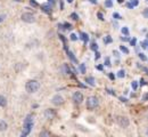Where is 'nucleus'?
<instances>
[{"label": "nucleus", "mask_w": 148, "mask_h": 137, "mask_svg": "<svg viewBox=\"0 0 148 137\" xmlns=\"http://www.w3.org/2000/svg\"><path fill=\"white\" fill-rule=\"evenodd\" d=\"M39 88H40V83H39L38 80H29L25 85V89L30 94H33V93L38 92Z\"/></svg>", "instance_id": "1"}, {"label": "nucleus", "mask_w": 148, "mask_h": 137, "mask_svg": "<svg viewBox=\"0 0 148 137\" xmlns=\"http://www.w3.org/2000/svg\"><path fill=\"white\" fill-rule=\"evenodd\" d=\"M99 104V99L96 97V96H90V97L87 99V107L89 110H93L98 106Z\"/></svg>", "instance_id": "2"}, {"label": "nucleus", "mask_w": 148, "mask_h": 137, "mask_svg": "<svg viewBox=\"0 0 148 137\" xmlns=\"http://www.w3.org/2000/svg\"><path fill=\"white\" fill-rule=\"evenodd\" d=\"M21 19H22L23 22H25V23H34L36 22V16L32 13H29V12L23 13L22 16H21Z\"/></svg>", "instance_id": "3"}, {"label": "nucleus", "mask_w": 148, "mask_h": 137, "mask_svg": "<svg viewBox=\"0 0 148 137\" xmlns=\"http://www.w3.org/2000/svg\"><path fill=\"white\" fill-rule=\"evenodd\" d=\"M116 122L121 128H127L130 125V120L128 119V117H123V116L116 118Z\"/></svg>", "instance_id": "4"}, {"label": "nucleus", "mask_w": 148, "mask_h": 137, "mask_svg": "<svg viewBox=\"0 0 148 137\" xmlns=\"http://www.w3.org/2000/svg\"><path fill=\"white\" fill-rule=\"evenodd\" d=\"M32 127H33V123H24L23 131H22V136H27V135L31 133Z\"/></svg>", "instance_id": "5"}, {"label": "nucleus", "mask_w": 148, "mask_h": 137, "mask_svg": "<svg viewBox=\"0 0 148 137\" xmlns=\"http://www.w3.org/2000/svg\"><path fill=\"white\" fill-rule=\"evenodd\" d=\"M51 102H53V104H55L56 106H60L64 103V98L62 97L60 95H55L51 99Z\"/></svg>", "instance_id": "6"}, {"label": "nucleus", "mask_w": 148, "mask_h": 137, "mask_svg": "<svg viewBox=\"0 0 148 137\" xmlns=\"http://www.w3.org/2000/svg\"><path fill=\"white\" fill-rule=\"evenodd\" d=\"M73 101L76 103V104H81L82 101H83V95H82V93H80V92H75V93L73 94Z\"/></svg>", "instance_id": "7"}, {"label": "nucleus", "mask_w": 148, "mask_h": 137, "mask_svg": "<svg viewBox=\"0 0 148 137\" xmlns=\"http://www.w3.org/2000/svg\"><path fill=\"white\" fill-rule=\"evenodd\" d=\"M56 116V112L54 110H51V109H48V110H46L45 111V117L47 118L48 120H53Z\"/></svg>", "instance_id": "8"}, {"label": "nucleus", "mask_w": 148, "mask_h": 137, "mask_svg": "<svg viewBox=\"0 0 148 137\" xmlns=\"http://www.w3.org/2000/svg\"><path fill=\"white\" fill-rule=\"evenodd\" d=\"M64 48H65V50H66V53H67V55H69V57H70V59H72V61H73L74 63H77V59H75V56H74V54H73V53H72V52H70V50H69V48H67V45H65V46H64Z\"/></svg>", "instance_id": "9"}, {"label": "nucleus", "mask_w": 148, "mask_h": 137, "mask_svg": "<svg viewBox=\"0 0 148 137\" xmlns=\"http://www.w3.org/2000/svg\"><path fill=\"white\" fill-rule=\"evenodd\" d=\"M41 8H42V10H43L45 13H47V14H51V5L49 6V5L43 3V5L41 6Z\"/></svg>", "instance_id": "10"}, {"label": "nucleus", "mask_w": 148, "mask_h": 137, "mask_svg": "<svg viewBox=\"0 0 148 137\" xmlns=\"http://www.w3.org/2000/svg\"><path fill=\"white\" fill-rule=\"evenodd\" d=\"M7 128H8L7 122H6V121H3V120H0V131H6V130H7Z\"/></svg>", "instance_id": "11"}, {"label": "nucleus", "mask_w": 148, "mask_h": 137, "mask_svg": "<svg viewBox=\"0 0 148 137\" xmlns=\"http://www.w3.org/2000/svg\"><path fill=\"white\" fill-rule=\"evenodd\" d=\"M60 70H62V72H63L64 74H70V73H71V70H70V67H69L67 64H64Z\"/></svg>", "instance_id": "12"}, {"label": "nucleus", "mask_w": 148, "mask_h": 137, "mask_svg": "<svg viewBox=\"0 0 148 137\" xmlns=\"http://www.w3.org/2000/svg\"><path fill=\"white\" fill-rule=\"evenodd\" d=\"M24 123H33V116L32 114H27L25 120H24Z\"/></svg>", "instance_id": "13"}, {"label": "nucleus", "mask_w": 148, "mask_h": 137, "mask_svg": "<svg viewBox=\"0 0 148 137\" xmlns=\"http://www.w3.org/2000/svg\"><path fill=\"white\" fill-rule=\"evenodd\" d=\"M80 38H81V40H83V42H88V41H89L88 34L84 33V32H81V33H80Z\"/></svg>", "instance_id": "14"}, {"label": "nucleus", "mask_w": 148, "mask_h": 137, "mask_svg": "<svg viewBox=\"0 0 148 137\" xmlns=\"http://www.w3.org/2000/svg\"><path fill=\"white\" fill-rule=\"evenodd\" d=\"M86 82H87L88 85H90V86H95V85H96L93 77H88V78H86Z\"/></svg>", "instance_id": "15"}, {"label": "nucleus", "mask_w": 148, "mask_h": 137, "mask_svg": "<svg viewBox=\"0 0 148 137\" xmlns=\"http://www.w3.org/2000/svg\"><path fill=\"white\" fill-rule=\"evenodd\" d=\"M6 105H7V99L3 97V96L0 95V107H3Z\"/></svg>", "instance_id": "16"}, {"label": "nucleus", "mask_w": 148, "mask_h": 137, "mask_svg": "<svg viewBox=\"0 0 148 137\" xmlns=\"http://www.w3.org/2000/svg\"><path fill=\"white\" fill-rule=\"evenodd\" d=\"M117 77L121 79L124 78V77H125V71H124V70H120V71L117 72Z\"/></svg>", "instance_id": "17"}, {"label": "nucleus", "mask_w": 148, "mask_h": 137, "mask_svg": "<svg viewBox=\"0 0 148 137\" xmlns=\"http://www.w3.org/2000/svg\"><path fill=\"white\" fill-rule=\"evenodd\" d=\"M79 70H80V72H81V73H86V71H87V69H86V65H84V64H80V66H79Z\"/></svg>", "instance_id": "18"}, {"label": "nucleus", "mask_w": 148, "mask_h": 137, "mask_svg": "<svg viewBox=\"0 0 148 137\" xmlns=\"http://www.w3.org/2000/svg\"><path fill=\"white\" fill-rule=\"evenodd\" d=\"M90 49L93 50V52H97V49H98V45H97L96 42H92V43L90 45Z\"/></svg>", "instance_id": "19"}, {"label": "nucleus", "mask_w": 148, "mask_h": 137, "mask_svg": "<svg viewBox=\"0 0 148 137\" xmlns=\"http://www.w3.org/2000/svg\"><path fill=\"white\" fill-rule=\"evenodd\" d=\"M121 31H122V33H123L124 36H129V29H128L127 26H123Z\"/></svg>", "instance_id": "20"}, {"label": "nucleus", "mask_w": 148, "mask_h": 137, "mask_svg": "<svg viewBox=\"0 0 148 137\" xmlns=\"http://www.w3.org/2000/svg\"><path fill=\"white\" fill-rule=\"evenodd\" d=\"M120 49H121V52H123L124 54H127V55L129 54V49H128L125 46H120Z\"/></svg>", "instance_id": "21"}, {"label": "nucleus", "mask_w": 148, "mask_h": 137, "mask_svg": "<svg viewBox=\"0 0 148 137\" xmlns=\"http://www.w3.org/2000/svg\"><path fill=\"white\" fill-rule=\"evenodd\" d=\"M131 87H132L133 90H137L138 89V82L137 81H132L131 82Z\"/></svg>", "instance_id": "22"}, {"label": "nucleus", "mask_w": 148, "mask_h": 137, "mask_svg": "<svg viewBox=\"0 0 148 137\" xmlns=\"http://www.w3.org/2000/svg\"><path fill=\"white\" fill-rule=\"evenodd\" d=\"M45 136H50V133L48 130H43L40 133V137H45Z\"/></svg>", "instance_id": "23"}, {"label": "nucleus", "mask_w": 148, "mask_h": 137, "mask_svg": "<svg viewBox=\"0 0 148 137\" xmlns=\"http://www.w3.org/2000/svg\"><path fill=\"white\" fill-rule=\"evenodd\" d=\"M105 6H106L107 8L113 7V1H112V0H106V1H105Z\"/></svg>", "instance_id": "24"}, {"label": "nucleus", "mask_w": 148, "mask_h": 137, "mask_svg": "<svg viewBox=\"0 0 148 137\" xmlns=\"http://www.w3.org/2000/svg\"><path fill=\"white\" fill-rule=\"evenodd\" d=\"M112 41H113V39H112L110 36H106L105 39H104V42H105V43H111Z\"/></svg>", "instance_id": "25"}, {"label": "nucleus", "mask_w": 148, "mask_h": 137, "mask_svg": "<svg viewBox=\"0 0 148 137\" xmlns=\"http://www.w3.org/2000/svg\"><path fill=\"white\" fill-rule=\"evenodd\" d=\"M139 59H141V61H144V62H145V61H147L146 55H145V54H143V53H140V54H139Z\"/></svg>", "instance_id": "26"}, {"label": "nucleus", "mask_w": 148, "mask_h": 137, "mask_svg": "<svg viewBox=\"0 0 148 137\" xmlns=\"http://www.w3.org/2000/svg\"><path fill=\"white\" fill-rule=\"evenodd\" d=\"M141 47H143L144 49H146V48H147V47H148V40H146V41H143V42H141Z\"/></svg>", "instance_id": "27"}, {"label": "nucleus", "mask_w": 148, "mask_h": 137, "mask_svg": "<svg viewBox=\"0 0 148 137\" xmlns=\"http://www.w3.org/2000/svg\"><path fill=\"white\" fill-rule=\"evenodd\" d=\"M106 66H111V59H108V57H106V59H105V63H104Z\"/></svg>", "instance_id": "28"}, {"label": "nucleus", "mask_w": 148, "mask_h": 137, "mask_svg": "<svg viewBox=\"0 0 148 137\" xmlns=\"http://www.w3.org/2000/svg\"><path fill=\"white\" fill-rule=\"evenodd\" d=\"M113 17H114L115 20H120V19H121V15L117 14V13H114V14H113Z\"/></svg>", "instance_id": "29"}, {"label": "nucleus", "mask_w": 148, "mask_h": 137, "mask_svg": "<svg viewBox=\"0 0 148 137\" xmlns=\"http://www.w3.org/2000/svg\"><path fill=\"white\" fill-rule=\"evenodd\" d=\"M70 37H71V40H72V41H76V40H77V37H76V34H74V33H72Z\"/></svg>", "instance_id": "30"}, {"label": "nucleus", "mask_w": 148, "mask_h": 137, "mask_svg": "<svg viewBox=\"0 0 148 137\" xmlns=\"http://www.w3.org/2000/svg\"><path fill=\"white\" fill-rule=\"evenodd\" d=\"M143 15H144V17L148 19V8H146V9L143 12Z\"/></svg>", "instance_id": "31"}, {"label": "nucleus", "mask_w": 148, "mask_h": 137, "mask_svg": "<svg viewBox=\"0 0 148 137\" xmlns=\"http://www.w3.org/2000/svg\"><path fill=\"white\" fill-rule=\"evenodd\" d=\"M97 16H98V19H99L100 21H104V15H103V14H101L100 12H99V13L97 14Z\"/></svg>", "instance_id": "32"}, {"label": "nucleus", "mask_w": 148, "mask_h": 137, "mask_svg": "<svg viewBox=\"0 0 148 137\" xmlns=\"http://www.w3.org/2000/svg\"><path fill=\"white\" fill-rule=\"evenodd\" d=\"M136 42H137V39H136V38H133L132 40H130V43H131V46H136Z\"/></svg>", "instance_id": "33"}, {"label": "nucleus", "mask_w": 148, "mask_h": 137, "mask_svg": "<svg viewBox=\"0 0 148 137\" xmlns=\"http://www.w3.org/2000/svg\"><path fill=\"white\" fill-rule=\"evenodd\" d=\"M71 17H72V19H73L74 21H77V20H79V17H77V15H76L75 13H73V14L71 15Z\"/></svg>", "instance_id": "34"}, {"label": "nucleus", "mask_w": 148, "mask_h": 137, "mask_svg": "<svg viewBox=\"0 0 148 137\" xmlns=\"http://www.w3.org/2000/svg\"><path fill=\"white\" fill-rule=\"evenodd\" d=\"M64 26H66V28H65L66 30H70V29H71V25H70L69 23H64Z\"/></svg>", "instance_id": "35"}, {"label": "nucleus", "mask_w": 148, "mask_h": 137, "mask_svg": "<svg viewBox=\"0 0 148 137\" xmlns=\"http://www.w3.org/2000/svg\"><path fill=\"white\" fill-rule=\"evenodd\" d=\"M132 5L133 6H138L139 5V1L138 0H132Z\"/></svg>", "instance_id": "36"}, {"label": "nucleus", "mask_w": 148, "mask_h": 137, "mask_svg": "<svg viewBox=\"0 0 148 137\" xmlns=\"http://www.w3.org/2000/svg\"><path fill=\"white\" fill-rule=\"evenodd\" d=\"M30 2H31V5H32V6H34V7H37L38 6V3L34 1V0H30Z\"/></svg>", "instance_id": "37"}, {"label": "nucleus", "mask_w": 148, "mask_h": 137, "mask_svg": "<svg viewBox=\"0 0 148 137\" xmlns=\"http://www.w3.org/2000/svg\"><path fill=\"white\" fill-rule=\"evenodd\" d=\"M113 54H114V56H115V57H120V54H119L116 50H114V52H113Z\"/></svg>", "instance_id": "38"}, {"label": "nucleus", "mask_w": 148, "mask_h": 137, "mask_svg": "<svg viewBox=\"0 0 148 137\" xmlns=\"http://www.w3.org/2000/svg\"><path fill=\"white\" fill-rule=\"evenodd\" d=\"M127 7H128V8H133L134 6L132 5V2H129V3H127Z\"/></svg>", "instance_id": "39"}, {"label": "nucleus", "mask_w": 148, "mask_h": 137, "mask_svg": "<svg viewBox=\"0 0 148 137\" xmlns=\"http://www.w3.org/2000/svg\"><path fill=\"white\" fill-rule=\"evenodd\" d=\"M5 17H6V15H3V14H2V15H0V23L5 20Z\"/></svg>", "instance_id": "40"}, {"label": "nucleus", "mask_w": 148, "mask_h": 137, "mask_svg": "<svg viewBox=\"0 0 148 137\" xmlns=\"http://www.w3.org/2000/svg\"><path fill=\"white\" fill-rule=\"evenodd\" d=\"M121 40H122V41H128V40H129V38H128V36H127V37H122V38H121Z\"/></svg>", "instance_id": "41"}, {"label": "nucleus", "mask_w": 148, "mask_h": 137, "mask_svg": "<svg viewBox=\"0 0 148 137\" xmlns=\"http://www.w3.org/2000/svg\"><path fill=\"white\" fill-rule=\"evenodd\" d=\"M140 85H141V86L146 85V82H145V80H144V79H141V80H140Z\"/></svg>", "instance_id": "42"}, {"label": "nucleus", "mask_w": 148, "mask_h": 137, "mask_svg": "<svg viewBox=\"0 0 148 137\" xmlns=\"http://www.w3.org/2000/svg\"><path fill=\"white\" fill-rule=\"evenodd\" d=\"M107 92H108V94H112V95H115V93L112 90V89H107Z\"/></svg>", "instance_id": "43"}, {"label": "nucleus", "mask_w": 148, "mask_h": 137, "mask_svg": "<svg viewBox=\"0 0 148 137\" xmlns=\"http://www.w3.org/2000/svg\"><path fill=\"white\" fill-rule=\"evenodd\" d=\"M108 77H110L112 80H114V79H115V77H114V74H113V73H110V74H108Z\"/></svg>", "instance_id": "44"}, {"label": "nucleus", "mask_w": 148, "mask_h": 137, "mask_svg": "<svg viewBox=\"0 0 148 137\" xmlns=\"http://www.w3.org/2000/svg\"><path fill=\"white\" fill-rule=\"evenodd\" d=\"M99 57H100V54H99L98 52H96V59H98Z\"/></svg>", "instance_id": "45"}, {"label": "nucleus", "mask_w": 148, "mask_h": 137, "mask_svg": "<svg viewBox=\"0 0 148 137\" xmlns=\"http://www.w3.org/2000/svg\"><path fill=\"white\" fill-rule=\"evenodd\" d=\"M48 1H49V3H50L51 6H53V5H54V3L56 2V0H48Z\"/></svg>", "instance_id": "46"}, {"label": "nucleus", "mask_w": 148, "mask_h": 137, "mask_svg": "<svg viewBox=\"0 0 148 137\" xmlns=\"http://www.w3.org/2000/svg\"><path fill=\"white\" fill-rule=\"evenodd\" d=\"M89 1H90L91 3H93V5H96V3H97V0H89Z\"/></svg>", "instance_id": "47"}, {"label": "nucleus", "mask_w": 148, "mask_h": 137, "mask_svg": "<svg viewBox=\"0 0 148 137\" xmlns=\"http://www.w3.org/2000/svg\"><path fill=\"white\" fill-rule=\"evenodd\" d=\"M97 69H98V70H100V71H101V70H103V65H98V66H97Z\"/></svg>", "instance_id": "48"}, {"label": "nucleus", "mask_w": 148, "mask_h": 137, "mask_svg": "<svg viewBox=\"0 0 148 137\" xmlns=\"http://www.w3.org/2000/svg\"><path fill=\"white\" fill-rule=\"evenodd\" d=\"M120 99H121L122 102H127V99H125V98H124V97H120Z\"/></svg>", "instance_id": "49"}, {"label": "nucleus", "mask_w": 148, "mask_h": 137, "mask_svg": "<svg viewBox=\"0 0 148 137\" xmlns=\"http://www.w3.org/2000/svg\"><path fill=\"white\" fill-rule=\"evenodd\" d=\"M123 1H124V0H117V2H120V3H122Z\"/></svg>", "instance_id": "50"}, {"label": "nucleus", "mask_w": 148, "mask_h": 137, "mask_svg": "<svg viewBox=\"0 0 148 137\" xmlns=\"http://www.w3.org/2000/svg\"><path fill=\"white\" fill-rule=\"evenodd\" d=\"M67 1H69V2H73V0H67Z\"/></svg>", "instance_id": "51"}, {"label": "nucleus", "mask_w": 148, "mask_h": 137, "mask_svg": "<svg viewBox=\"0 0 148 137\" xmlns=\"http://www.w3.org/2000/svg\"><path fill=\"white\" fill-rule=\"evenodd\" d=\"M14 1H18V2H19V1H21V0H14Z\"/></svg>", "instance_id": "52"}, {"label": "nucleus", "mask_w": 148, "mask_h": 137, "mask_svg": "<svg viewBox=\"0 0 148 137\" xmlns=\"http://www.w3.org/2000/svg\"><path fill=\"white\" fill-rule=\"evenodd\" d=\"M146 134H147V136H148V129H147V131H146Z\"/></svg>", "instance_id": "53"}, {"label": "nucleus", "mask_w": 148, "mask_h": 137, "mask_svg": "<svg viewBox=\"0 0 148 137\" xmlns=\"http://www.w3.org/2000/svg\"><path fill=\"white\" fill-rule=\"evenodd\" d=\"M147 48H148V47H147Z\"/></svg>", "instance_id": "54"}, {"label": "nucleus", "mask_w": 148, "mask_h": 137, "mask_svg": "<svg viewBox=\"0 0 148 137\" xmlns=\"http://www.w3.org/2000/svg\"><path fill=\"white\" fill-rule=\"evenodd\" d=\"M147 1H148V0H147Z\"/></svg>", "instance_id": "55"}, {"label": "nucleus", "mask_w": 148, "mask_h": 137, "mask_svg": "<svg viewBox=\"0 0 148 137\" xmlns=\"http://www.w3.org/2000/svg\"><path fill=\"white\" fill-rule=\"evenodd\" d=\"M147 117H148V116H147Z\"/></svg>", "instance_id": "56"}]
</instances>
